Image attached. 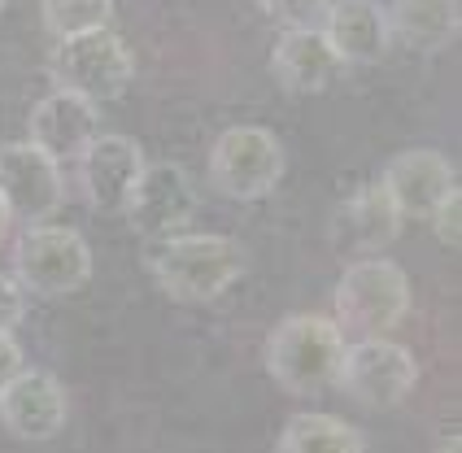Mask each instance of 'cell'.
<instances>
[{
	"label": "cell",
	"instance_id": "cell-6",
	"mask_svg": "<svg viewBox=\"0 0 462 453\" xmlns=\"http://www.w3.org/2000/svg\"><path fill=\"white\" fill-rule=\"evenodd\" d=\"M283 149L266 126H227L209 149V183L227 201H262L280 188Z\"/></svg>",
	"mask_w": 462,
	"mask_h": 453
},
{
	"label": "cell",
	"instance_id": "cell-17",
	"mask_svg": "<svg viewBox=\"0 0 462 453\" xmlns=\"http://www.w3.org/2000/svg\"><path fill=\"white\" fill-rule=\"evenodd\" d=\"M458 0H393L388 5V35L414 52H440L458 40Z\"/></svg>",
	"mask_w": 462,
	"mask_h": 453
},
{
	"label": "cell",
	"instance_id": "cell-24",
	"mask_svg": "<svg viewBox=\"0 0 462 453\" xmlns=\"http://www.w3.org/2000/svg\"><path fill=\"white\" fill-rule=\"evenodd\" d=\"M9 226H14V214H9V205H5V197H0V245L9 240Z\"/></svg>",
	"mask_w": 462,
	"mask_h": 453
},
{
	"label": "cell",
	"instance_id": "cell-5",
	"mask_svg": "<svg viewBox=\"0 0 462 453\" xmlns=\"http://www.w3.org/2000/svg\"><path fill=\"white\" fill-rule=\"evenodd\" d=\"M14 275L35 297H70L92 279V249L70 226L31 223L14 245Z\"/></svg>",
	"mask_w": 462,
	"mask_h": 453
},
{
	"label": "cell",
	"instance_id": "cell-1",
	"mask_svg": "<svg viewBox=\"0 0 462 453\" xmlns=\"http://www.w3.org/2000/svg\"><path fill=\"white\" fill-rule=\"evenodd\" d=\"M153 253L157 288L180 305H209L245 275V249L227 236H162Z\"/></svg>",
	"mask_w": 462,
	"mask_h": 453
},
{
	"label": "cell",
	"instance_id": "cell-20",
	"mask_svg": "<svg viewBox=\"0 0 462 453\" xmlns=\"http://www.w3.org/2000/svg\"><path fill=\"white\" fill-rule=\"evenodd\" d=\"M275 26H319L328 0H257Z\"/></svg>",
	"mask_w": 462,
	"mask_h": 453
},
{
	"label": "cell",
	"instance_id": "cell-9",
	"mask_svg": "<svg viewBox=\"0 0 462 453\" xmlns=\"http://www.w3.org/2000/svg\"><path fill=\"white\" fill-rule=\"evenodd\" d=\"M70 419V397L61 379L35 366H18L0 388V423L18 440H52Z\"/></svg>",
	"mask_w": 462,
	"mask_h": 453
},
{
	"label": "cell",
	"instance_id": "cell-23",
	"mask_svg": "<svg viewBox=\"0 0 462 453\" xmlns=\"http://www.w3.org/2000/svg\"><path fill=\"white\" fill-rule=\"evenodd\" d=\"M23 366V349H18V340L9 336V331H0V388H5V379L14 375Z\"/></svg>",
	"mask_w": 462,
	"mask_h": 453
},
{
	"label": "cell",
	"instance_id": "cell-8",
	"mask_svg": "<svg viewBox=\"0 0 462 453\" xmlns=\"http://www.w3.org/2000/svg\"><path fill=\"white\" fill-rule=\"evenodd\" d=\"M0 197L9 205L14 218L31 223H49L66 201V179L61 162H52L44 149H35L31 140L18 144H0Z\"/></svg>",
	"mask_w": 462,
	"mask_h": 453
},
{
	"label": "cell",
	"instance_id": "cell-11",
	"mask_svg": "<svg viewBox=\"0 0 462 453\" xmlns=\"http://www.w3.org/2000/svg\"><path fill=\"white\" fill-rule=\"evenodd\" d=\"M140 171H144V153L131 135H109V131L101 135L97 131L92 144L79 153V183H83V197L97 214H123Z\"/></svg>",
	"mask_w": 462,
	"mask_h": 453
},
{
	"label": "cell",
	"instance_id": "cell-18",
	"mask_svg": "<svg viewBox=\"0 0 462 453\" xmlns=\"http://www.w3.org/2000/svg\"><path fill=\"white\" fill-rule=\"evenodd\" d=\"M283 453H362L366 436L336 414H292L280 431Z\"/></svg>",
	"mask_w": 462,
	"mask_h": 453
},
{
	"label": "cell",
	"instance_id": "cell-10",
	"mask_svg": "<svg viewBox=\"0 0 462 453\" xmlns=\"http://www.w3.org/2000/svg\"><path fill=\"white\" fill-rule=\"evenodd\" d=\"M123 214L140 236H175L197 214L192 179L183 175V166H175V162H153V166L144 162Z\"/></svg>",
	"mask_w": 462,
	"mask_h": 453
},
{
	"label": "cell",
	"instance_id": "cell-16",
	"mask_svg": "<svg viewBox=\"0 0 462 453\" xmlns=\"http://www.w3.org/2000/svg\"><path fill=\"white\" fill-rule=\"evenodd\" d=\"M402 223L406 218L397 214V205L384 192V183H371V188L354 192L349 201L340 205V214H336V223H332V245L345 257L384 253L402 236Z\"/></svg>",
	"mask_w": 462,
	"mask_h": 453
},
{
	"label": "cell",
	"instance_id": "cell-22",
	"mask_svg": "<svg viewBox=\"0 0 462 453\" xmlns=\"http://www.w3.org/2000/svg\"><path fill=\"white\" fill-rule=\"evenodd\" d=\"M26 314V288L18 279L0 275V331H14Z\"/></svg>",
	"mask_w": 462,
	"mask_h": 453
},
{
	"label": "cell",
	"instance_id": "cell-7",
	"mask_svg": "<svg viewBox=\"0 0 462 453\" xmlns=\"http://www.w3.org/2000/svg\"><path fill=\"white\" fill-rule=\"evenodd\" d=\"M419 384V362L406 345L388 336H358V345H345L336 388L349 393L366 410H393L414 393Z\"/></svg>",
	"mask_w": 462,
	"mask_h": 453
},
{
	"label": "cell",
	"instance_id": "cell-15",
	"mask_svg": "<svg viewBox=\"0 0 462 453\" xmlns=\"http://www.w3.org/2000/svg\"><path fill=\"white\" fill-rule=\"evenodd\" d=\"M26 131H31V144L44 149L52 162H79V153L88 149L92 135L101 131L97 126V105L57 88L31 109Z\"/></svg>",
	"mask_w": 462,
	"mask_h": 453
},
{
	"label": "cell",
	"instance_id": "cell-2",
	"mask_svg": "<svg viewBox=\"0 0 462 453\" xmlns=\"http://www.w3.org/2000/svg\"><path fill=\"white\" fill-rule=\"evenodd\" d=\"M345 331L336 328V319L323 314H292L266 340V371L283 393L314 397L323 388H336L340 375V357H345Z\"/></svg>",
	"mask_w": 462,
	"mask_h": 453
},
{
	"label": "cell",
	"instance_id": "cell-13",
	"mask_svg": "<svg viewBox=\"0 0 462 453\" xmlns=\"http://www.w3.org/2000/svg\"><path fill=\"white\" fill-rule=\"evenodd\" d=\"M380 183H384V192L393 197L402 218H428V214L458 188L449 157H440L437 149L397 153V157L388 162V171Z\"/></svg>",
	"mask_w": 462,
	"mask_h": 453
},
{
	"label": "cell",
	"instance_id": "cell-14",
	"mask_svg": "<svg viewBox=\"0 0 462 453\" xmlns=\"http://www.w3.org/2000/svg\"><path fill=\"white\" fill-rule=\"evenodd\" d=\"M319 31L345 66H375L388 52V9L380 0H328Z\"/></svg>",
	"mask_w": 462,
	"mask_h": 453
},
{
	"label": "cell",
	"instance_id": "cell-25",
	"mask_svg": "<svg viewBox=\"0 0 462 453\" xmlns=\"http://www.w3.org/2000/svg\"><path fill=\"white\" fill-rule=\"evenodd\" d=\"M0 9H5V0H0Z\"/></svg>",
	"mask_w": 462,
	"mask_h": 453
},
{
	"label": "cell",
	"instance_id": "cell-4",
	"mask_svg": "<svg viewBox=\"0 0 462 453\" xmlns=\"http://www.w3.org/2000/svg\"><path fill=\"white\" fill-rule=\"evenodd\" d=\"M49 75L57 88L75 92L83 101L105 105L118 101L135 79V57L131 49L109 31H83V35H66L57 40V49L49 57Z\"/></svg>",
	"mask_w": 462,
	"mask_h": 453
},
{
	"label": "cell",
	"instance_id": "cell-21",
	"mask_svg": "<svg viewBox=\"0 0 462 453\" xmlns=\"http://www.w3.org/2000/svg\"><path fill=\"white\" fill-rule=\"evenodd\" d=\"M428 223L437 226V240L445 245V249H458V240H462V231H458L462 226V192L458 188H454V192H449V197L428 214Z\"/></svg>",
	"mask_w": 462,
	"mask_h": 453
},
{
	"label": "cell",
	"instance_id": "cell-19",
	"mask_svg": "<svg viewBox=\"0 0 462 453\" xmlns=\"http://www.w3.org/2000/svg\"><path fill=\"white\" fill-rule=\"evenodd\" d=\"M40 18L49 26V35H83V31H101L114 18V0H40Z\"/></svg>",
	"mask_w": 462,
	"mask_h": 453
},
{
	"label": "cell",
	"instance_id": "cell-3",
	"mask_svg": "<svg viewBox=\"0 0 462 453\" xmlns=\"http://www.w3.org/2000/svg\"><path fill=\"white\" fill-rule=\"evenodd\" d=\"M336 328L349 336H388L411 314V279L397 262L380 253H366L345 266L332 292Z\"/></svg>",
	"mask_w": 462,
	"mask_h": 453
},
{
	"label": "cell",
	"instance_id": "cell-12",
	"mask_svg": "<svg viewBox=\"0 0 462 453\" xmlns=\"http://www.w3.org/2000/svg\"><path fill=\"white\" fill-rule=\"evenodd\" d=\"M340 70H345V61L332 52L328 35L319 26H283V35L271 49V75L280 79V88L292 97L328 92Z\"/></svg>",
	"mask_w": 462,
	"mask_h": 453
}]
</instances>
